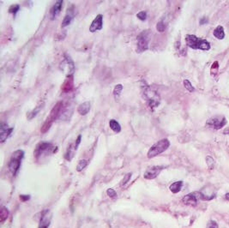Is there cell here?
<instances>
[{"label": "cell", "instance_id": "17", "mask_svg": "<svg viewBox=\"0 0 229 228\" xmlns=\"http://www.w3.org/2000/svg\"><path fill=\"white\" fill-rule=\"evenodd\" d=\"M74 87V79L73 76H67L66 80L64 82L63 85H62V90L64 93H69L70 92Z\"/></svg>", "mask_w": 229, "mask_h": 228}, {"label": "cell", "instance_id": "14", "mask_svg": "<svg viewBox=\"0 0 229 228\" xmlns=\"http://www.w3.org/2000/svg\"><path fill=\"white\" fill-rule=\"evenodd\" d=\"M51 215L49 210H45L42 213V215L40 218L39 228H48V227L51 224Z\"/></svg>", "mask_w": 229, "mask_h": 228}, {"label": "cell", "instance_id": "11", "mask_svg": "<svg viewBox=\"0 0 229 228\" xmlns=\"http://www.w3.org/2000/svg\"><path fill=\"white\" fill-rule=\"evenodd\" d=\"M199 199V196H198V192H192L188 195H186L185 196L183 197L182 202L184 204L191 206V207H195L197 204V201Z\"/></svg>", "mask_w": 229, "mask_h": 228}, {"label": "cell", "instance_id": "7", "mask_svg": "<svg viewBox=\"0 0 229 228\" xmlns=\"http://www.w3.org/2000/svg\"><path fill=\"white\" fill-rule=\"evenodd\" d=\"M227 123H228V121L224 116L217 115V116H215V117L208 119V121L206 122V125L211 127L215 129H220L222 127L225 126L227 125Z\"/></svg>", "mask_w": 229, "mask_h": 228}, {"label": "cell", "instance_id": "27", "mask_svg": "<svg viewBox=\"0 0 229 228\" xmlns=\"http://www.w3.org/2000/svg\"><path fill=\"white\" fill-rule=\"evenodd\" d=\"M122 90H123V86L121 84H118V85L115 86L114 89H113V94H114V96L116 98L118 97V95L121 94Z\"/></svg>", "mask_w": 229, "mask_h": 228}, {"label": "cell", "instance_id": "24", "mask_svg": "<svg viewBox=\"0 0 229 228\" xmlns=\"http://www.w3.org/2000/svg\"><path fill=\"white\" fill-rule=\"evenodd\" d=\"M88 163H89V162H88L87 160H81L79 161L77 166H76V171H77V172L82 171V170L88 165Z\"/></svg>", "mask_w": 229, "mask_h": 228}, {"label": "cell", "instance_id": "9", "mask_svg": "<svg viewBox=\"0 0 229 228\" xmlns=\"http://www.w3.org/2000/svg\"><path fill=\"white\" fill-rule=\"evenodd\" d=\"M61 68L64 70V72L66 74L67 76H71L74 70H75V65L73 61L71 60V58H70V56H68L67 54H65V58L61 63Z\"/></svg>", "mask_w": 229, "mask_h": 228}, {"label": "cell", "instance_id": "30", "mask_svg": "<svg viewBox=\"0 0 229 228\" xmlns=\"http://www.w3.org/2000/svg\"><path fill=\"white\" fill-rule=\"evenodd\" d=\"M19 10H20V6H19V4H14V5H11V6L10 7V9H9V12L12 13V14L15 15L16 13L19 11Z\"/></svg>", "mask_w": 229, "mask_h": 228}, {"label": "cell", "instance_id": "1", "mask_svg": "<svg viewBox=\"0 0 229 228\" xmlns=\"http://www.w3.org/2000/svg\"><path fill=\"white\" fill-rule=\"evenodd\" d=\"M142 94L151 109L159 106L161 103V97L155 90L151 89L149 85L145 84L142 86Z\"/></svg>", "mask_w": 229, "mask_h": 228}, {"label": "cell", "instance_id": "33", "mask_svg": "<svg viewBox=\"0 0 229 228\" xmlns=\"http://www.w3.org/2000/svg\"><path fill=\"white\" fill-rule=\"evenodd\" d=\"M131 175H132L131 173H127V174L125 176L124 179H123V181H122V183H121V185H122V186L125 185L128 182L130 181V177H131Z\"/></svg>", "mask_w": 229, "mask_h": 228}, {"label": "cell", "instance_id": "16", "mask_svg": "<svg viewBox=\"0 0 229 228\" xmlns=\"http://www.w3.org/2000/svg\"><path fill=\"white\" fill-rule=\"evenodd\" d=\"M63 1L59 0V1H57L55 3V4L51 7V11H50V15H51V20H54L58 15L60 13L61 11V9H62V6H63Z\"/></svg>", "mask_w": 229, "mask_h": 228}, {"label": "cell", "instance_id": "10", "mask_svg": "<svg viewBox=\"0 0 229 228\" xmlns=\"http://www.w3.org/2000/svg\"><path fill=\"white\" fill-rule=\"evenodd\" d=\"M166 168L165 166H160V165H154L149 167L146 172L143 174V177L145 179H154L156 177H158V175L161 173V172Z\"/></svg>", "mask_w": 229, "mask_h": 228}, {"label": "cell", "instance_id": "6", "mask_svg": "<svg viewBox=\"0 0 229 228\" xmlns=\"http://www.w3.org/2000/svg\"><path fill=\"white\" fill-rule=\"evenodd\" d=\"M54 146L49 142H40L37 145L35 151V157L36 160L43 158L44 156L48 155V153L55 152Z\"/></svg>", "mask_w": 229, "mask_h": 228}, {"label": "cell", "instance_id": "4", "mask_svg": "<svg viewBox=\"0 0 229 228\" xmlns=\"http://www.w3.org/2000/svg\"><path fill=\"white\" fill-rule=\"evenodd\" d=\"M23 156H24V152L23 150H16V152L13 153L8 167L14 176L16 175V173L18 172V171L21 167V163H22V160H23Z\"/></svg>", "mask_w": 229, "mask_h": 228}, {"label": "cell", "instance_id": "13", "mask_svg": "<svg viewBox=\"0 0 229 228\" xmlns=\"http://www.w3.org/2000/svg\"><path fill=\"white\" fill-rule=\"evenodd\" d=\"M81 139H82V136L79 135L78 137H77V139L76 140V141H75L70 147H69V149H68V151H67L65 156H64L67 160L70 161V160L73 158L75 153H76V151L77 150V148H78V146H79V144H80V142H81Z\"/></svg>", "mask_w": 229, "mask_h": 228}, {"label": "cell", "instance_id": "21", "mask_svg": "<svg viewBox=\"0 0 229 228\" xmlns=\"http://www.w3.org/2000/svg\"><path fill=\"white\" fill-rule=\"evenodd\" d=\"M109 126H110V128H111L114 132H116V133H118V132L121 131V126H120L119 123H118V121H116L115 119L110 120V122H109Z\"/></svg>", "mask_w": 229, "mask_h": 228}, {"label": "cell", "instance_id": "19", "mask_svg": "<svg viewBox=\"0 0 229 228\" xmlns=\"http://www.w3.org/2000/svg\"><path fill=\"white\" fill-rule=\"evenodd\" d=\"M214 36L218 39H223L225 38V32H224V27L222 26L219 25L216 27L214 30Z\"/></svg>", "mask_w": 229, "mask_h": 228}, {"label": "cell", "instance_id": "18", "mask_svg": "<svg viewBox=\"0 0 229 228\" xmlns=\"http://www.w3.org/2000/svg\"><path fill=\"white\" fill-rule=\"evenodd\" d=\"M90 102L86 101L83 102L82 104H81L78 107H77V113L80 114V115H86V114L89 113V110H90Z\"/></svg>", "mask_w": 229, "mask_h": 228}, {"label": "cell", "instance_id": "2", "mask_svg": "<svg viewBox=\"0 0 229 228\" xmlns=\"http://www.w3.org/2000/svg\"><path fill=\"white\" fill-rule=\"evenodd\" d=\"M64 103L62 101L58 102L55 106L51 109V113L49 114V116L47 117V120L45 121V123L43 124V125L41 127V132L44 134L46 133L49 129L50 127L52 125V123L57 119V118H59L60 116H61V113L63 112V109H64Z\"/></svg>", "mask_w": 229, "mask_h": 228}, {"label": "cell", "instance_id": "23", "mask_svg": "<svg viewBox=\"0 0 229 228\" xmlns=\"http://www.w3.org/2000/svg\"><path fill=\"white\" fill-rule=\"evenodd\" d=\"M9 210L7 209V208H5V207H3L2 208H1V212H0V221L3 223V222H4L6 220H7V218H8V216H9Z\"/></svg>", "mask_w": 229, "mask_h": 228}, {"label": "cell", "instance_id": "29", "mask_svg": "<svg viewBox=\"0 0 229 228\" xmlns=\"http://www.w3.org/2000/svg\"><path fill=\"white\" fill-rule=\"evenodd\" d=\"M156 29H157V31H159L160 33L164 32L166 29L165 23H164L163 22H159V23L156 24Z\"/></svg>", "mask_w": 229, "mask_h": 228}, {"label": "cell", "instance_id": "26", "mask_svg": "<svg viewBox=\"0 0 229 228\" xmlns=\"http://www.w3.org/2000/svg\"><path fill=\"white\" fill-rule=\"evenodd\" d=\"M184 86H185V88L187 89L189 92H194L195 91V88L192 86V84L191 83V82L189 81V80H185L184 81Z\"/></svg>", "mask_w": 229, "mask_h": 228}, {"label": "cell", "instance_id": "3", "mask_svg": "<svg viewBox=\"0 0 229 228\" xmlns=\"http://www.w3.org/2000/svg\"><path fill=\"white\" fill-rule=\"evenodd\" d=\"M186 45L194 50L209 51L210 49V44L208 40L197 37L193 34H187L185 36Z\"/></svg>", "mask_w": 229, "mask_h": 228}, {"label": "cell", "instance_id": "20", "mask_svg": "<svg viewBox=\"0 0 229 228\" xmlns=\"http://www.w3.org/2000/svg\"><path fill=\"white\" fill-rule=\"evenodd\" d=\"M182 186H183V181H178V182H175V183L172 184L170 185L169 189L173 194H176V193H178L181 190Z\"/></svg>", "mask_w": 229, "mask_h": 228}, {"label": "cell", "instance_id": "37", "mask_svg": "<svg viewBox=\"0 0 229 228\" xmlns=\"http://www.w3.org/2000/svg\"><path fill=\"white\" fill-rule=\"evenodd\" d=\"M20 199H21L23 202H27V200L30 199V196H27V195H21V196H20Z\"/></svg>", "mask_w": 229, "mask_h": 228}, {"label": "cell", "instance_id": "36", "mask_svg": "<svg viewBox=\"0 0 229 228\" xmlns=\"http://www.w3.org/2000/svg\"><path fill=\"white\" fill-rule=\"evenodd\" d=\"M199 23H200V24H201V25H204V24H206V23H209V19H208V17L204 16V17H202V18L200 19Z\"/></svg>", "mask_w": 229, "mask_h": 228}, {"label": "cell", "instance_id": "5", "mask_svg": "<svg viewBox=\"0 0 229 228\" xmlns=\"http://www.w3.org/2000/svg\"><path fill=\"white\" fill-rule=\"evenodd\" d=\"M169 146H170V141H168V139L160 140L159 141L155 142L149 148V150L148 152V158L151 159V158H154V157L161 154V153L165 152L169 148Z\"/></svg>", "mask_w": 229, "mask_h": 228}, {"label": "cell", "instance_id": "34", "mask_svg": "<svg viewBox=\"0 0 229 228\" xmlns=\"http://www.w3.org/2000/svg\"><path fill=\"white\" fill-rule=\"evenodd\" d=\"M207 228H218V224L215 220H210L207 225Z\"/></svg>", "mask_w": 229, "mask_h": 228}, {"label": "cell", "instance_id": "25", "mask_svg": "<svg viewBox=\"0 0 229 228\" xmlns=\"http://www.w3.org/2000/svg\"><path fill=\"white\" fill-rule=\"evenodd\" d=\"M218 70H219V63L218 61H216L214 62L212 66H211V69H210V73H211V76H216L218 72Z\"/></svg>", "mask_w": 229, "mask_h": 228}, {"label": "cell", "instance_id": "22", "mask_svg": "<svg viewBox=\"0 0 229 228\" xmlns=\"http://www.w3.org/2000/svg\"><path fill=\"white\" fill-rule=\"evenodd\" d=\"M73 14H71V13L70 12H67V14L65 15V16H64V20H63V23H62V27H66V26L70 25V23L72 22V20H73Z\"/></svg>", "mask_w": 229, "mask_h": 228}, {"label": "cell", "instance_id": "15", "mask_svg": "<svg viewBox=\"0 0 229 228\" xmlns=\"http://www.w3.org/2000/svg\"><path fill=\"white\" fill-rule=\"evenodd\" d=\"M0 129H1V130H0V140H1V142H4L11 136V134L12 133L14 129L13 128H9L8 125H6L4 123L1 124Z\"/></svg>", "mask_w": 229, "mask_h": 228}, {"label": "cell", "instance_id": "32", "mask_svg": "<svg viewBox=\"0 0 229 228\" xmlns=\"http://www.w3.org/2000/svg\"><path fill=\"white\" fill-rule=\"evenodd\" d=\"M137 16L138 19H140L141 21H145L147 18V13L145 11H140L139 13L137 14Z\"/></svg>", "mask_w": 229, "mask_h": 228}, {"label": "cell", "instance_id": "28", "mask_svg": "<svg viewBox=\"0 0 229 228\" xmlns=\"http://www.w3.org/2000/svg\"><path fill=\"white\" fill-rule=\"evenodd\" d=\"M206 162L207 165L209 167V169H213L214 165H215V160H213V158L211 156H207L206 157Z\"/></svg>", "mask_w": 229, "mask_h": 228}, {"label": "cell", "instance_id": "35", "mask_svg": "<svg viewBox=\"0 0 229 228\" xmlns=\"http://www.w3.org/2000/svg\"><path fill=\"white\" fill-rule=\"evenodd\" d=\"M106 193H107L108 196H110V197H112V198H113V197H115V196H117L116 191H115L113 189H111V188L106 190Z\"/></svg>", "mask_w": 229, "mask_h": 228}, {"label": "cell", "instance_id": "8", "mask_svg": "<svg viewBox=\"0 0 229 228\" xmlns=\"http://www.w3.org/2000/svg\"><path fill=\"white\" fill-rule=\"evenodd\" d=\"M149 31L145 30L142 32L137 36V50L138 51H147L149 49Z\"/></svg>", "mask_w": 229, "mask_h": 228}, {"label": "cell", "instance_id": "12", "mask_svg": "<svg viewBox=\"0 0 229 228\" xmlns=\"http://www.w3.org/2000/svg\"><path fill=\"white\" fill-rule=\"evenodd\" d=\"M102 27H103V15H102L101 14H99L94 19V21L92 22L91 26L89 27V31L94 33L95 31L101 30Z\"/></svg>", "mask_w": 229, "mask_h": 228}, {"label": "cell", "instance_id": "38", "mask_svg": "<svg viewBox=\"0 0 229 228\" xmlns=\"http://www.w3.org/2000/svg\"><path fill=\"white\" fill-rule=\"evenodd\" d=\"M225 198H226L228 201H229V193H227V194H226V196H225Z\"/></svg>", "mask_w": 229, "mask_h": 228}, {"label": "cell", "instance_id": "31", "mask_svg": "<svg viewBox=\"0 0 229 228\" xmlns=\"http://www.w3.org/2000/svg\"><path fill=\"white\" fill-rule=\"evenodd\" d=\"M42 107V106H37V108L36 109H35L33 112H31L30 113H29V115H28V118L29 119H31V118H33L34 117H35L36 116V114L38 113V112L40 110V108Z\"/></svg>", "mask_w": 229, "mask_h": 228}]
</instances>
